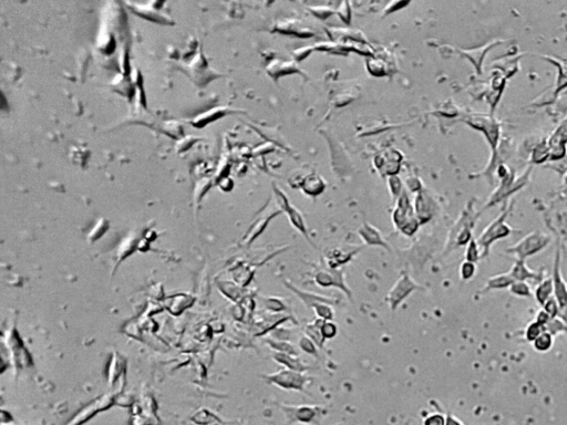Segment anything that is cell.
Returning <instances> with one entry per match:
<instances>
[{
    "mask_svg": "<svg viewBox=\"0 0 567 425\" xmlns=\"http://www.w3.org/2000/svg\"><path fill=\"white\" fill-rule=\"evenodd\" d=\"M263 377L267 383L273 384V386L279 389L298 392H305L307 384L312 380V377H309L306 373L288 369H283L275 372V373L265 374L263 375Z\"/></svg>",
    "mask_w": 567,
    "mask_h": 425,
    "instance_id": "obj_1",
    "label": "cell"
},
{
    "mask_svg": "<svg viewBox=\"0 0 567 425\" xmlns=\"http://www.w3.org/2000/svg\"><path fill=\"white\" fill-rule=\"evenodd\" d=\"M417 290H424V287L414 280L409 273L402 272L398 280L388 291L384 300L388 304L390 310L396 311L401 306L402 302Z\"/></svg>",
    "mask_w": 567,
    "mask_h": 425,
    "instance_id": "obj_2",
    "label": "cell"
},
{
    "mask_svg": "<svg viewBox=\"0 0 567 425\" xmlns=\"http://www.w3.org/2000/svg\"><path fill=\"white\" fill-rule=\"evenodd\" d=\"M314 282L321 288H336L344 294L348 300L354 301L353 290L348 287L344 279L343 271L340 269L324 268L320 269L314 275Z\"/></svg>",
    "mask_w": 567,
    "mask_h": 425,
    "instance_id": "obj_3",
    "label": "cell"
},
{
    "mask_svg": "<svg viewBox=\"0 0 567 425\" xmlns=\"http://www.w3.org/2000/svg\"><path fill=\"white\" fill-rule=\"evenodd\" d=\"M280 409L289 418L290 422L300 423H317L318 418L324 416L325 410L320 406L314 405H287L279 404Z\"/></svg>",
    "mask_w": 567,
    "mask_h": 425,
    "instance_id": "obj_4",
    "label": "cell"
},
{
    "mask_svg": "<svg viewBox=\"0 0 567 425\" xmlns=\"http://www.w3.org/2000/svg\"><path fill=\"white\" fill-rule=\"evenodd\" d=\"M282 282L286 289L290 290L295 296H297V298L301 301V304L305 306L307 309L313 310V308L318 304H329L331 306H335L338 304V301L334 298H331V297L311 293V291H306L300 289L299 287H296L293 282H290L288 279L286 278H282Z\"/></svg>",
    "mask_w": 567,
    "mask_h": 425,
    "instance_id": "obj_5",
    "label": "cell"
},
{
    "mask_svg": "<svg viewBox=\"0 0 567 425\" xmlns=\"http://www.w3.org/2000/svg\"><path fill=\"white\" fill-rule=\"evenodd\" d=\"M275 191H276V197H277L279 206H280V208H282L283 212L287 214V216L289 218V222L291 223V225H293L295 228L298 231H299L300 234L303 237H305L309 243H312L311 238H309V235H308V229H307V226L305 224V220H303L299 211H297L295 207L290 205L288 199L282 193V192L278 191L277 188Z\"/></svg>",
    "mask_w": 567,
    "mask_h": 425,
    "instance_id": "obj_6",
    "label": "cell"
},
{
    "mask_svg": "<svg viewBox=\"0 0 567 425\" xmlns=\"http://www.w3.org/2000/svg\"><path fill=\"white\" fill-rule=\"evenodd\" d=\"M508 232H510V229H508V227L505 224H503V216H502L499 219L494 220V223L490 225L489 228L485 229L478 243H480V245L483 247L485 253H487V249H489L491 244L495 240L506 236Z\"/></svg>",
    "mask_w": 567,
    "mask_h": 425,
    "instance_id": "obj_7",
    "label": "cell"
},
{
    "mask_svg": "<svg viewBox=\"0 0 567 425\" xmlns=\"http://www.w3.org/2000/svg\"><path fill=\"white\" fill-rule=\"evenodd\" d=\"M272 359L275 362L283 365L285 369L293 370L297 372H302L306 373L307 371L311 370V366L303 363L300 356H294V354H287V353H280V352H274Z\"/></svg>",
    "mask_w": 567,
    "mask_h": 425,
    "instance_id": "obj_8",
    "label": "cell"
},
{
    "mask_svg": "<svg viewBox=\"0 0 567 425\" xmlns=\"http://www.w3.org/2000/svg\"><path fill=\"white\" fill-rule=\"evenodd\" d=\"M547 242H548L547 238L543 235H539V234L530 235L529 237H526L524 241L518 244L515 248V252L521 256L522 258H524L525 256H529L539 252V250H541L546 245Z\"/></svg>",
    "mask_w": 567,
    "mask_h": 425,
    "instance_id": "obj_9",
    "label": "cell"
},
{
    "mask_svg": "<svg viewBox=\"0 0 567 425\" xmlns=\"http://www.w3.org/2000/svg\"><path fill=\"white\" fill-rule=\"evenodd\" d=\"M359 235L361 236L362 241H364L367 245L369 246H380V247H383L385 249L389 250V246L388 244L384 242V240L382 238L381 234L378 231L377 228L375 227L365 223L360 227L359 229Z\"/></svg>",
    "mask_w": 567,
    "mask_h": 425,
    "instance_id": "obj_10",
    "label": "cell"
},
{
    "mask_svg": "<svg viewBox=\"0 0 567 425\" xmlns=\"http://www.w3.org/2000/svg\"><path fill=\"white\" fill-rule=\"evenodd\" d=\"M323 322L324 320L316 318L313 321L306 323L302 329L305 336H307L309 339H312L319 349H323L326 342L323 334H321V324H323Z\"/></svg>",
    "mask_w": 567,
    "mask_h": 425,
    "instance_id": "obj_11",
    "label": "cell"
},
{
    "mask_svg": "<svg viewBox=\"0 0 567 425\" xmlns=\"http://www.w3.org/2000/svg\"><path fill=\"white\" fill-rule=\"evenodd\" d=\"M267 345L270 346L274 352H280V353H287V354H294V356H299V351H298V347H295L293 343L286 340H278V339H268Z\"/></svg>",
    "mask_w": 567,
    "mask_h": 425,
    "instance_id": "obj_12",
    "label": "cell"
},
{
    "mask_svg": "<svg viewBox=\"0 0 567 425\" xmlns=\"http://www.w3.org/2000/svg\"><path fill=\"white\" fill-rule=\"evenodd\" d=\"M227 112L226 109H214V110H209V111L205 112V113H202L197 116V118L193 121V125L194 126H204L208 123H210L212 121H215L220 119L221 116H223L225 113Z\"/></svg>",
    "mask_w": 567,
    "mask_h": 425,
    "instance_id": "obj_13",
    "label": "cell"
},
{
    "mask_svg": "<svg viewBox=\"0 0 567 425\" xmlns=\"http://www.w3.org/2000/svg\"><path fill=\"white\" fill-rule=\"evenodd\" d=\"M297 347L300 351L307 353L308 356H312L313 358H316V359L320 358L319 348L316 346V343L312 339H309V338L305 335L301 336L299 339H298Z\"/></svg>",
    "mask_w": 567,
    "mask_h": 425,
    "instance_id": "obj_14",
    "label": "cell"
},
{
    "mask_svg": "<svg viewBox=\"0 0 567 425\" xmlns=\"http://www.w3.org/2000/svg\"><path fill=\"white\" fill-rule=\"evenodd\" d=\"M264 305L267 310L275 312V314L288 312L289 310L286 302L282 298H278V297H267V298H264Z\"/></svg>",
    "mask_w": 567,
    "mask_h": 425,
    "instance_id": "obj_15",
    "label": "cell"
},
{
    "mask_svg": "<svg viewBox=\"0 0 567 425\" xmlns=\"http://www.w3.org/2000/svg\"><path fill=\"white\" fill-rule=\"evenodd\" d=\"M325 186L323 180H321L318 176H311L308 177L305 183H303V191L306 192L307 194L309 195H318L320 194L321 192L324 191Z\"/></svg>",
    "mask_w": 567,
    "mask_h": 425,
    "instance_id": "obj_16",
    "label": "cell"
},
{
    "mask_svg": "<svg viewBox=\"0 0 567 425\" xmlns=\"http://www.w3.org/2000/svg\"><path fill=\"white\" fill-rule=\"evenodd\" d=\"M313 310L316 318L324 320V321H332L335 318L334 308L329 304H318L313 308Z\"/></svg>",
    "mask_w": 567,
    "mask_h": 425,
    "instance_id": "obj_17",
    "label": "cell"
},
{
    "mask_svg": "<svg viewBox=\"0 0 567 425\" xmlns=\"http://www.w3.org/2000/svg\"><path fill=\"white\" fill-rule=\"evenodd\" d=\"M510 275L514 279V281H515V280L523 281V280H525V279L533 277V273L528 270V268L525 267L523 261H519V263H517L515 266H514V268H513V270H512Z\"/></svg>",
    "mask_w": 567,
    "mask_h": 425,
    "instance_id": "obj_18",
    "label": "cell"
},
{
    "mask_svg": "<svg viewBox=\"0 0 567 425\" xmlns=\"http://www.w3.org/2000/svg\"><path fill=\"white\" fill-rule=\"evenodd\" d=\"M552 287H553V284L552 281L547 279L543 284H541V286L539 287L536 291V297H537V300H539L540 304L544 305L545 302L547 301L549 295H551V291H552Z\"/></svg>",
    "mask_w": 567,
    "mask_h": 425,
    "instance_id": "obj_19",
    "label": "cell"
},
{
    "mask_svg": "<svg viewBox=\"0 0 567 425\" xmlns=\"http://www.w3.org/2000/svg\"><path fill=\"white\" fill-rule=\"evenodd\" d=\"M514 282V279L512 278L511 275H502L499 277H495L490 279L489 281V287L490 288H504L507 287L508 285H513Z\"/></svg>",
    "mask_w": 567,
    "mask_h": 425,
    "instance_id": "obj_20",
    "label": "cell"
},
{
    "mask_svg": "<svg viewBox=\"0 0 567 425\" xmlns=\"http://www.w3.org/2000/svg\"><path fill=\"white\" fill-rule=\"evenodd\" d=\"M321 334L326 341L334 339L338 334L337 324L334 321H324L321 324Z\"/></svg>",
    "mask_w": 567,
    "mask_h": 425,
    "instance_id": "obj_21",
    "label": "cell"
},
{
    "mask_svg": "<svg viewBox=\"0 0 567 425\" xmlns=\"http://www.w3.org/2000/svg\"><path fill=\"white\" fill-rule=\"evenodd\" d=\"M534 346L539 351H547L552 346V336L547 333H543L534 340Z\"/></svg>",
    "mask_w": 567,
    "mask_h": 425,
    "instance_id": "obj_22",
    "label": "cell"
},
{
    "mask_svg": "<svg viewBox=\"0 0 567 425\" xmlns=\"http://www.w3.org/2000/svg\"><path fill=\"white\" fill-rule=\"evenodd\" d=\"M474 273H475L474 263H471V261L465 260L464 263L461 265L460 275H461V278H462L463 280H469V279H471L473 276H474Z\"/></svg>",
    "mask_w": 567,
    "mask_h": 425,
    "instance_id": "obj_23",
    "label": "cell"
},
{
    "mask_svg": "<svg viewBox=\"0 0 567 425\" xmlns=\"http://www.w3.org/2000/svg\"><path fill=\"white\" fill-rule=\"evenodd\" d=\"M465 258L467 261H471V263H475L478 259V247L474 241H470L469 246L466 248Z\"/></svg>",
    "mask_w": 567,
    "mask_h": 425,
    "instance_id": "obj_24",
    "label": "cell"
},
{
    "mask_svg": "<svg viewBox=\"0 0 567 425\" xmlns=\"http://www.w3.org/2000/svg\"><path fill=\"white\" fill-rule=\"evenodd\" d=\"M447 424V417L444 415L439 414V413H434V414L428 415L423 421V425H446Z\"/></svg>",
    "mask_w": 567,
    "mask_h": 425,
    "instance_id": "obj_25",
    "label": "cell"
},
{
    "mask_svg": "<svg viewBox=\"0 0 567 425\" xmlns=\"http://www.w3.org/2000/svg\"><path fill=\"white\" fill-rule=\"evenodd\" d=\"M542 331H543V324L536 321L530 325L528 329V333H526V337H528V339L530 341H534L537 337H540L542 335Z\"/></svg>",
    "mask_w": 567,
    "mask_h": 425,
    "instance_id": "obj_26",
    "label": "cell"
},
{
    "mask_svg": "<svg viewBox=\"0 0 567 425\" xmlns=\"http://www.w3.org/2000/svg\"><path fill=\"white\" fill-rule=\"evenodd\" d=\"M512 293L519 296H530L529 286L523 281H516L512 285Z\"/></svg>",
    "mask_w": 567,
    "mask_h": 425,
    "instance_id": "obj_27",
    "label": "cell"
},
{
    "mask_svg": "<svg viewBox=\"0 0 567 425\" xmlns=\"http://www.w3.org/2000/svg\"><path fill=\"white\" fill-rule=\"evenodd\" d=\"M557 310H558V308H557L556 302H555V301L552 300V299H551V300H547L546 305H545V311L548 313V316H549V317H554L555 314L557 313Z\"/></svg>",
    "mask_w": 567,
    "mask_h": 425,
    "instance_id": "obj_28",
    "label": "cell"
},
{
    "mask_svg": "<svg viewBox=\"0 0 567 425\" xmlns=\"http://www.w3.org/2000/svg\"><path fill=\"white\" fill-rule=\"evenodd\" d=\"M446 425H462V424H461V423L457 420V418H454V417L451 416V415H448V417H447V424H446Z\"/></svg>",
    "mask_w": 567,
    "mask_h": 425,
    "instance_id": "obj_29",
    "label": "cell"
}]
</instances>
